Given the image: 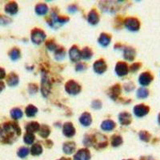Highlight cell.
<instances>
[{
    "instance_id": "obj_1",
    "label": "cell",
    "mask_w": 160,
    "mask_h": 160,
    "mask_svg": "<svg viewBox=\"0 0 160 160\" xmlns=\"http://www.w3.org/2000/svg\"><path fill=\"white\" fill-rule=\"evenodd\" d=\"M21 135L19 126L14 122H7L0 124V142L12 144Z\"/></svg>"
},
{
    "instance_id": "obj_2",
    "label": "cell",
    "mask_w": 160,
    "mask_h": 160,
    "mask_svg": "<svg viewBox=\"0 0 160 160\" xmlns=\"http://www.w3.org/2000/svg\"><path fill=\"white\" fill-rule=\"evenodd\" d=\"M91 146H94L95 149H102L108 146V138L105 135L95 133L94 135H91Z\"/></svg>"
},
{
    "instance_id": "obj_3",
    "label": "cell",
    "mask_w": 160,
    "mask_h": 160,
    "mask_svg": "<svg viewBox=\"0 0 160 160\" xmlns=\"http://www.w3.org/2000/svg\"><path fill=\"white\" fill-rule=\"evenodd\" d=\"M68 21H69L68 17H59L57 15L56 13H52L51 18L48 21V25H50L53 28H59L60 26L63 25L66 22H68Z\"/></svg>"
},
{
    "instance_id": "obj_4",
    "label": "cell",
    "mask_w": 160,
    "mask_h": 160,
    "mask_svg": "<svg viewBox=\"0 0 160 160\" xmlns=\"http://www.w3.org/2000/svg\"><path fill=\"white\" fill-rule=\"evenodd\" d=\"M51 84L48 76V73L42 70V81H41V92L43 97H47L51 91Z\"/></svg>"
},
{
    "instance_id": "obj_5",
    "label": "cell",
    "mask_w": 160,
    "mask_h": 160,
    "mask_svg": "<svg viewBox=\"0 0 160 160\" xmlns=\"http://www.w3.org/2000/svg\"><path fill=\"white\" fill-rule=\"evenodd\" d=\"M46 38V34L43 31L38 29V28H35L32 30L31 34V42L34 44H41Z\"/></svg>"
},
{
    "instance_id": "obj_6",
    "label": "cell",
    "mask_w": 160,
    "mask_h": 160,
    "mask_svg": "<svg viewBox=\"0 0 160 160\" xmlns=\"http://www.w3.org/2000/svg\"><path fill=\"white\" fill-rule=\"evenodd\" d=\"M65 90L69 95H78V93L81 91V87L78 82H76L74 80H70L66 83Z\"/></svg>"
},
{
    "instance_id": "obj_7",
    "label": "cell",
    "mask_w": 160,
    "mask_h": 160,
    "mask_svg": "<svg viewBox=\"0 0 160 160\" xmlns=\"http://www.w3.org/2000/svg\"><path fill=\"white\" fill-rule=\"evenodd\" d=\"M124 26L128 30L131 31H136L139 29L140 22L136 18H128L124 21Z\"/></svg>"
},
{
    "instance_id": "obj_8",
    "label": "cell",
    "mask_w": 160,
    "mask_h": 160,
    "mask_svg": "<svg viewBox=\"0 0 160 160\" xmlns=\"http://www.w3.org/2000/svg\"><path fill=\"white\" fill-rule=\"evenodd\" d=\"M129 71V68H128V64L124 62H117L115 66V73L119 77L125 76L128 74Z\"/></svg>"
},
{
    "instance_id": "obj_9",
    "label": "cell",
    "mask_w": 160,
    "mask_h": 160,
    "mask_svg": "<svg viewBox=\"0 0 160 160\" xmlns=\"http://www.w3.org/2000/svg\"><path fill=\"white\" fill-rule=\"evenodd\" d=\"M150 111V108L148 106L145 104H139L136 105L134 108V114L137 117H143L146 115H148Z\"/></svg>"
},
{
    "instance_id": "obj_10",
    "label": "cell",
    "mask_w": 160,
    "mask_h": 160,
    "mask_svg": "<svg viewBox=\"0 0 160 160\" xmlns=\"http://www.w3.org/2000/svg\"><path fill=\"white\" fill-rule=\"evenodd\" d=\"M107 68H108V67H107V64L103 59L97 60L93 65V69H94L95 72L97 74H99V75L103 74L107 71Z\"/></svg>"
},
{
    "instance_id": "obj_11",
    "label": "cell",
    "mask_w": 160,
    "mask_h": 160,
    "mask_svg": "<svg viewBox=\"0 0 160 160\" xmlns=\"http://www.w3.org/2000/svg\"><path fill=\"white\" fill-rule=\"evenodd\" d=\"M62 133L66 137L71 138L75 135V128L71 122H67L62 126Z\"/></svg>"
},
{
    "instance_id": "obj_12",
    "label": "cell",
    "mask_w": 160,
    "mask_h": 160,
    "mask_svg": "<svg viewBox=\"0 0 160 160\" xmlns=\"http://www.w3.org/2000/svg\"><path fill=\"white\" fill-rule=\"evenodd\" d=\"M153 80V76L150 72H143L140 75L138 78V82L143 87L148 86Z\"/></svg>"
},
{
    "instance_id": "obj_13",
    "label": "cell",
    "mask_w": 160,
    "mask_h": 160,
    "mask_svg": "<svg viewBox=\"0 0 160 160\" xmlns=\"http://www.w3.org/2000/svg\"><path fill=\"white\" fill-rule=\"evenodd\" d=\"M91 153L88 149H80L74 156V160H90Z\"/></svg>"
},
{
    "instance_id": "obj_14",
    "label": "cell",
    "mask_w": 160,
    "mask_h": 160,
    "mask_svg": "<svg viewBox=\"0 0 160 160\" xmlns=\"http://www.w3.org/2000/svg\"><path fill=\"white\" fill-rule=\"evenodd\" d=\"M70 59L72 62H78L81 58V51L78 50L77 46H73L69 51Z\"/></svg>"
},
{
    "instance_id": "obj_15",
    "label": "cell",
    "mask_w": 160,
    "mask_h": 160,
    "mask_svg": "<svg viewBox=\"0 0 160 160\" xmlns=\"http://www.w3.org/2000/svg\"><path fill=\"white\" fill-rule=\"evenodd\" d=\"M118 121H119L121 125L128 126L129 124H131V121H132L131 114H129L128 112L120 113L119 115H118Z\"/></svg>"
},
{
    "instance_id": "obj_16",
    "label": "cell",
    "mask_w": 160,
    "mask_h": 160,
    "mask_svg": "<svg viewBox=\"0 0 160 160\" xmlns=\"http://www.w3.org/2000/svg\"><path fill=\"white\" fill-rule=\"evenodd\" d=\"M121 93V88L118 84H115L110 88L108 95L112 100H117Z\"/></svg>"
},
{
    "instance_id": "obj_17",
    "label": "cell",
    "mask_w": 160,
    "mask_h": 160,
    "mask_svg": "<svg viewBox=\"0 0 160 160\" xmlns=\"http://www.w3.org/2000/svg\"><path fill=\"white\" fill-rule=\"evenodd\" d=\"M136 55V51L133 48H124L123 58L128 61H133Z\"/></svg>"
},
{
    "instance_id": "obj_18",
    "label": "cell",
    "mask_w": 160,
    "mask_h": 160,
    "mask_svg": "<svg viewBox=\"0 0 160 160\" xmlns=\"http://www.w3.org/2000/svg\"><path fill=\"white\" fill-rule=\"evenodd\" d=\"M5 12L8 13V15H14L15 14H17L18 11V4L15 2H8L7 5L5 6Z\"/></svg>"
},
{
    "instance_id": "obj_19",
    "label": "cell",
    "mask_w": 160,
    "mask_h": 160,
    "mask_svg": "<svg viewBox=\"0 0 160 160\" xmlns=\"http://www.w3.org/2000/svg\"><path fill=\"white\" fill-rule=\"evenodd\" d=\"M88 21L91 25H96L99 22V16L95 10H91L88 15Z\"/></svg>"
},
{
    "instance_id": "obj_20",
    "label": "cell",
    "mask_w": 160,
    "mask_h": 160,
    "mask_svg": "<svg viewBox=\"0 0 160 160\" xmlns=\"http://www.w3.org/2000/svg\"><path fill=\"white\" fill-rule=\"evenodd\" d=\"M111 41V36L109 34H107V33H102L100 35L99 38L98 39V42L100 45L105 48V47H108L110 44Z\"/></svg>"
},
{
    "instance_id": "obj_21",
    "label": "cell",
    "mask_w": 160,
    "mask_h": 160,
    "mask_svg": "<svg viewBox=\"0 0 160 160\" xmlns=\"http://www.w3.org/2000/svg\"><path fill=\"white\" fill-rule=\"evenodd\" d=\"M79 122L84 127H89L92 122V118L91 115L88 112H84L82 115L79 117Z\"/></svg>"
},
{
    "instance_id": "obj_22",
    "label": "cell",
    "mask_w": 160,
    "mask_h": 160,
    "mask_svg": "<svg viewBox=\"0 0 160 160\" xmlns=\"http://www.w3.org/2000/svg\"><path fill=\"white\" fill-rule=\"evenodd\" d=\"M116 127V124L114 121L111 119H107L104 120L103 122L101 124V129L103 130L106 131H111L114 130Z\"/></svg>"
},
{
    "instance_id": "obj_23",
    "label": "cell",
    "mask_w": 160,
    "mask_h": 160,
    "mask_svg": "<svg viewBox=\"0 0 160 160\" xmlns=\"http://www.w3.org/2000/svg\"><path fill=\"white\" fill-rule=\"evenodd\" d=\"M75 148H76V145L74 142H65L62 146V150L63 152L67 155H71L75 152Z\"/></svg>"
},
{
    "instance_id": "obj_24",
    "label": "cell",
    "mask_w": 160,
    "mask_h": 160,
    "mask_svg": "<svg viewBox=\"0 0 160 160\" xmlns=\"http://www.w3.org/2000/svg\"><path fill=\"white\" fill-rule=\"evenodd\" d=\"M7 82H8V86H10V87H15L19 82V78H18V76L16 74L11 73L7 78Z\"/></svg>"
},
{
    "instance_id": "obj_25",
    "label": "cell",
    "mask_w": 160,
    "mask_h": 160,
    "mask_svg": "<svg viewBox=\"0 0 160 160\" xmlns=\"http://www.w3.org/2000/svg\"><path fill=\"white\" fill-rule=\"evenodd\" d=\"M48 7L45 3H38L35 6V11L38 15H45L48 12Z\"/></svg>"
},
{
    "instance_id": "obj_26",
    "label": "cell",
    "mask_w": 160,
    "mask_h": 160,
    "mask_svg": "<svg viewBox=\"0 0 160 160\" xmlns=\"http://www.w3.org/2000/svg\"><path fill=\"white\" fill-rule=\"evenodd\" d=\"M40 125L37 122H31L27 124L26 126V131L29 133H35L37 131H39Z\"/></svg>"
},
{
    "instance_id": "obj_27",
    "label": "cell",
    "mask_w": 160,
    "mask_h": 160,
    "mask_svg": "<svg viewBox=\"0 0 160 160\" xmlns=\"http://www.w3.org/2000/svg\"><path fill=\"white\" fill-rule=\"evenodd\" d=\"M31 154L34 156H38V155H40L42 153V146L40 145L39 143H35L34 145H32L31 150Z\"/></svg>"
},
{
    "instance_id": "obj_28",
    "label": "cell",
    "mask_w": 160,
    "mask_h": 160,
    "mask_svg": "<svg viewBox=\"0 0 160 160\" xmlns=\"http://www.w3.org/2000/svg\"><path fill=\"white\" fill-rule=\"evenodd\" d=\"M25 113L28 117H34L38 113V108L34 105H28L26 108Z\"/></svg>"
},
{
    "instance_id": "obj_29",
    "label": "cell",
    "mask_w": 160,
    "mask_h": 160,
    "mask_svg": "<svg viewBox=\"0 0 160 160\" xmlns=\"http://www.w3.org/2000/svg\"><path fill=\"white\" fill-rule=\"evenodd\" d=\"M66 56V51L62 48H58L55 50V59L60 61L62 60Z\"/></svg>"
},
{
    "instance_id": "obj_30",
    "label": "cell",
    "mask_w": 160,
    "mask_h": 160,
    "mask_svg": "<svg viewBox=\"0 0 160 160\" xmlns=\"http://www.w3.org/2000/svg\"><path fill=\"white\" fill-rule=\"evenodd\" d=\"M93 55V52L89 48H84L81 51V58L85 60L91 59Z\"/></svg>"
},
{
    "instance_id": "obj_31",
    "label": "cell",
    "mask_w": 160,
    "mask_h": 160,
    "mask_svg": "<svg viewBox=\"0 0 160 160\" xmlns=\"http://www.w3.org/2000/svg\"><path fill=\"white\" fill-rule=\"evenodd\" d=\"M51 134V129L47 125H42V127H40V129H39V135L42 138H48L49 136V135Z\"/></svg>"
},
{
    "instance_id": "obj_32",
    "label": "cell",
    "mask_w": 160,
    "mask_h": 160,
    "mask_svg": "<svg viewBox=\"0 0 160 160\" xmlns=\"http://www.w3.org/2000/svg\"><path fill=\"white\" fill-rule=\"evenodd\" d=\"M22 115H23V114H22V110L18 108H13L11 111V116L13 119H19V118H22Z\"/></svg>"
},
{
    "instance_id": "obj_33",
    "label": "cell",
    "mask_w": 160,
    "mask_h": 160,
    "mask_svg": "<svg viewBox=\"0 0 160 160\" xmlns=\"http://www.w3.org/2000/svg\"><path fill=\"white\" fill-rule=\"evenodd\" d=\"M122 138L120 135H114L111 137V145L114 148H117L122 143Z\"/></svg>"
},
{
    "instance_id": "obj_34",
    "label": "cell",
    "mask_w": 160,
    "mask_h": 160,
    "mask_svg": "<svg viewBox=\"0 0 160 160\" xmlns=\"http://www.w3.org/2000/svg\"><path fill=\"white\" fill-rule=\"evenodd\" d=\"M9 56L12 61H16L21 56V53H20L19 49L18 48H13L9 52Z\"/></svg>"
},
{
    "instance_id": "obj_35",
    "label": "cell",
    "mask_w": 160,
    "mask_h": 160,
    "mask_svg": "<svg viewBox=\"0 0 160 160\" xmlns=\"http://www.w3.org/2000/svg\"><path fill=\"white\" fill-rule=\"evenodd\" d=\"M35 135L32 133L27 132L23 136V141L26 144H32L35 141Z\"/></svg>"
},
{
    "instance_id": "obj_36",
    "label": "cell",
    "mask_w": 160,
    "mask_h": 160,
    "mask_svg": "<svg viewBox=\"0 0 160 160\" xmlns=\"http://www.w3.org/2000/svg\"><path fill=\"white\" fill-rule=\"evenodd\" d=\"M30 153V150L28 148H25V147H22V148H20L18 150V152H17V155L19 158H26V157L28 156L29 155Z\"/></svg>"
},
{
    "instance_id": "obj_37",
    "label": "cell",
    "mask_w": 160,
    "mask_h": 160,
    "mask_svg": "<svg viewBox=\"0 0 160 160\" xmlns=\"http://www.w3.org/2000/svg\"><path fill=\"white\" fill-rule=\"evenodd\" d=\"M149 95V91L148 89L144 88H141L137 91V97L139 98H145Z\"/></svg>"
},
{
    "instance_id": "obj_38",
    "label": "cell",
    "mask_w": 160,
    "mask_h": 160,
    "mask_svg": "<svg viewBox=\"0 0 160 160\" xmlns=\"http://www.w3.org/2000/svg\"><path fill=\"white\" fill-rule=\"evenodd\" d=\"M138 135H139L140 139L144 141V142H149L151 138V135H150V133L148 132L147 131H141Z\"/></svg>"
},
{
    "instance_id": "obj_39",
    "label": "cell",
    "mask_w": 160,
    "mask_h": 160,
    "mask_svg": "<svg viewBox=\"0 0 160 160\" xmlns=\"http://www.w3.org/2000/svg\"><path fill=\"white\" fill-rule=\"evenodd\" d=\"M11 19L8 16H5V15H0V25L6 26L8 24L11 23Z\"/></svg>"
},
{
    "instance_id": "obj_40",
    "label": "cell",
    "mask_w": 160,
    "mask_h": 160,
    "mask_svg": "<svg viewBox=\"0 0 160 160\" xmlns=\"http://www.w3.org/2000/svg\"><path fill=\"white\" fill-rule=\"evenodd\" d=\"M46 46H47L48 49L50 50V51H54V50L56 49V44L54 42V40L52 39L48 40L47 43H46Z\"/></svg>"
},
{
    "instance_id": "obj_41",
    "label": "cell",
    "mask_w": 160,
    "mask_h": 160,
    "mask_svg": "<svg viewBox=\"0 0 160 160\" xmlns=\"http://www.w3.org/2000/svg\"><path fill=\"white\" fill-rule=\"evenodd\" d=\"M28 91H29L30 94L31 95H34L38 91V86L35 83H31L28 86Z\"/></svg>"
},
{
    "instance_id": "obj_42",
    "label": "cell",
    "mask_w": 160,
    "mask_h": 160,
    "mask_svg": "<svg viewBox=\"0 0 160 160\" xmlns=\"http://www.w3.org/2000/svg\"><path fill=\"white\" fill-rule=\"evenodd\" d=\"M91 108L95 110H98L102 108V102L99 100H94L91 103Z\"/></svg>"
},
{
    "instance_id": "obj_43",
    "label": "cell",
    "mask_w": 160,
    "mask_h": 160,
    "mask_svg": "<svg viewBox=\"0 0 160 160\" xmlns=\"http://www.w3.org/2000/svg\"><path fill=\"white\" fill-rule=\"evenodd\" d=\"M83 144L86 147H91V135H86L83 138Z\"/></svg>"
},
{
    "instance_id": "obj_44",
    "label": "cell",
    "mask_w": 160,
    "mask_h": 160,
    "mask_svg": "<svg viewBox=\"0 0 160 160\" xmlns=\"http://www.w3.org/2000/svg\"><path fill=\"white\" fill-rule=\"evenodd\" d=\"M124 89H125L126 91L130 92V91H133V90L135 89V85L132 82H128V83H126L125 86H124Z\"/></svg>"
},
{
    "instance_id": "obj_45",
    "label": "cell",
    "mask_w": 160,
    "mask_h": 160,
    "mask_svg": "<svg viewBox=\"0 0 160 160\" xmlns=\"http://www.w3.org/2000/svg\"><path fill=\"white\" fill-rule=\"evenodd\" d=\"M140 68H141V63H139V62H135V63H133L132 65L131 66L130 70H131V72H135V71H137L138 70H139Z\"/></svg>"
},
{
    "instance_id": "obj_46",
    "label": "cell",
    "mask_w": 160,
    "mask_h": 160,
    "mask_svg": "<svg viewBox=\"0 0 160 160\" xmlns=\"http://www.w3.org/2000/svg\"><path fill=\"white\" fill-rule=\"evenodd\" d=\"M87 68V65L83 62H80V63L77 64L76 68H75V71H82L84 70H86Z\"/></svg>"
},
{
    "instance_id": "obj_47",
    "label": "cell",
    "mask_w": 160,
    "mask_h": 160,
    "mask_svg": "<svg viewBox=\"0 0 160 160\" xmlns=\"http://www.w3.org/2000/svg\"><path fill=\"white\" fill-rule=\"evenodd\" d=\"M68 11L71 13H75L77 11V7L75 5H71L68 7Z\"/></svg>"
},
{
    "instance_id": "obj_48",
    "label": "cell",
    "mask_w": 160,
    "mask_h": 160,
    "mask_svg": "<svg viewBox=\"0 0 160 160\" xmlns=\"http://www.w3.org/2000/svg\"><path fill=\"white\" fill-rule=\"evenodd\" d=\"M6 77V71L3 68H0V80L3 79Z\"/></svg>"
},
{
    "instance_id": "obj_49",
    "label": "cell",
    "mask_w": 160,
    "mask_h": 160,
    "mask_svg": "<svg viewBox=\"0 0 160 160\" xmlns=\"http://www.w3.org/2000/svg\"><path fill=\"white\" fill-rule=\"evenodd\" d=\"M45 143H46V147H47V148H51V147L53 146V142H52V141H51V140H47V141L45 142Z\"/></svg>"
},
{
    "instance_id": "obj_50",
    "label": "cell",
    "mask_w": 160,
    "mask_h": 160,
    "mask_svg": "<svg viewBox=\"0 0 160 160\" xmlns=\"http://www.w3.org/2000/svg\"><path fill=\"white\" fill-rule=\"evenodd\" d=\"M139 160H154V158L151 156H142Z\"/></svg>"
},
{
    "instance_id": "obj_51",
    "label": "cell",
    "mask_w": 160,
    "mask_h": 160,
    "mask_svg": "<svg viewBox=\"0 0 160 160\" xmlns=\"http://www.w3.org/2000/svg\"><path fill=\"white\" fill-rule=\"evenodd\" d=\"M4 88H5V84H4L3 82L0 81V92L3 91Z\"/></svg>"
},
{
    "instance_id": "obj_52",
    "label": "cell",
    "mask_w": 160,
    "mask_h": 160,
    "mask_svg": "<svg viewBox=\"0 0 160 160\" xmlns=\"http://www.w3.org/2000/svg\"><path fill=\"white\" fill-rule=\"evenodd\" d=\"M58 160H71L70 158H60V159H58Z\"/></svg>"
},
{
    "instance_id": "obj_53",
    "label": "cell",
    "mask_w": 160,
    "mask_h": 160,
    "mask_svg": "<svg viewBox=\"0 0 160 160\" xmlns=\"http://www.w3.org/2000/svg\"><path fill=\"white\" fill-rule=\"evenodd\" d=\"M158 123H159L160 125V114L158 115Z\"/></svg>"
},
{
    "instance_id": "obj_54",
    "label": "cell",
    "mask_w": 160,
    "mask_h": 160,
    "mask_svg": "<svg viewBox=\"0 0 160 160\" xmlns=\"http://www.w3.org/2000/svg\"><path fill=\"white\" fill-rule=\"evenodd\" d=\"M123 160H134V159H123Z\"/></svg>"
}]
</instances>
